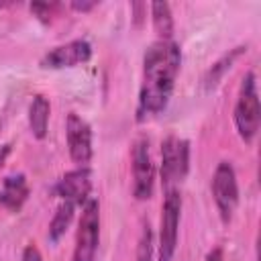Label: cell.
I'll return each instance as SVG.
<instances>
[{
    "instance_id": "44dd1931",
    "label": "cell",
    "mask_w": 261,
    "mask_h": 261,
    "mask_svg": "<svg viewBox=\"0 0 261 261\" xmlns=\"http://www.w3.org/2000/svg\"><path fill=\"white\" fill-rule=\"evenodd\" d=\"M10 153H12V145H10V143L0 145V169L4 167V163H6V159H8Z\"/></svg>"
},
{
    "instance_id": "9c48e42d",
    "label": "cell",
    "mask_w": 261,
    "mask_h": 261,
    "mask_svg": "<svg viewBox=\"0 0 261 261\" xmlns=\"http://www.w3.org/2000/svg\"><path fill=\"white\" fill-rule=\"evenodd\" d=\"M90 59H92V45L86 39H73L69 43L49 49L41 57L39 65L43 69H65V67L84 65Z\"/></svg>"
},
{
    "instance_id": "277c9868",
    "label": "cell",
    "mask_w": 261,
    "mask_h": 261,
    "mask_svg": "<svg viewBox=\"0 0 261 261\" xmlns=\"http://www.w3.org/2000/svg\"><path fill=\"white\" fill-rule=\"evenodd\" d=\"M100 241V204L98 200L90 198L82 206V218L75 234V249L71 261H96Z\"/></svg>"
},
{
    "instance_id": "4fadbf2b",
    "label": "cell",
    "mask_w": 261,
    "mask_h": 261,
    "mask_svg": "<svg viewBox=\"0 0 261 261\" xmlns=\"http://www.w3.org/2000/svg\"><path fill=\"white\" fill-rule=\"evenodd\" d=\"M247 51V47H234V49H230L228 53H224L208 71H206V75H204V88L206 90H212V88H216L218 86V82L224 77V73L232 67V63L243 55Z\"/></svg>"
},
{
    "instance_id": "5bb4252c",
    "label": "cell",
    "mask_w": 261,
    "mask_h": 261,
    "mask_svg": "<svg viewBox=\"0 0 261 261\" xmlns=\"http://www.w3.org/2000/svg\"><path fill=\"white\" fill-rule=\"evenodd\" d=\"M73 212H75V206L71 202H61L49 222V230H47V237H49V243H59L61 237L67 232L71 220H73Z\"/></svg>"
},
{
    "instance_id": "52a82bcc",
    "label": "cell",
    "mask_w": 261,
    "mask_h": 261,
    "mask_svg": "<svg viewBox=\"0 0 261 261\" xmlns=\"http://www.w3.org/2000/svg\"><path fill=\"white\" fill-rule=\"evenodd\" d=\"M130 169H133V196L137 200H149L155 190V165L151 159L147 137H139L133 143Z\"/></svg>"
},
{
    "instance_id": "3957f363",
    "label": "cell",
    "mask_w": 261,
    "mask_h": 261,
    "mask_svg": "<svg viewBox=\"0 0 261 261\" xmlns=\"http://www.w3.org/2000/svg\"><path fill=\"white\" fill-rule=\"evenodd\" d=\"M181 216V196L177 188L165 190L163 206H161V222H159V245H157V261H173L177 249V230Z\"/></svg>"
},
{
    "instance_id": "ba28073f",
    "label": "cell",
    "mask_w": 261,
    "mask_h": 261,
    "mask_svg": "<svg viewBox=\"0 0 261 261\" xmlns=\"http://www.w3.org/2000/svg\"><path fill=\"white\" fill-rule=\"evenodd\" d=\"M65 137H67V149L69 157L77 167H88L94 149H92V126L75 112L67 114L65 120Z\"/></svg>"
},
{
    "instance_id": "8992f818",
    "label": "cell",
    "mask_w": 261,
    "mask_h": 261,
    "mask_svg": "<svg viewBox=\"0 0 261 261\" xmlns=\"http://www.w3.org/2000/svg\"><path fill=\"white\" fill-rule=\"evenodd\" d=\"M212 198L218 208V214L224 224L232 220V214L239 204V184L234 167L228 161H220L212 173Z\"/></svg>"
},
{
    "instance_id": "e0dca14e",
    "label": "cell",
    "mask_w": 261,
    "mask_h": 261,
    "mask_svg": "<svg viewBox=\"0 0 261 261\" xmlns=\"http://www.w3.org/2000/svg\"><path fill=\"white\" fill-rule=\"evenodd\" d=\"M31 10L41 18V20H49L53 10H55V4H43V2H35L31 4Z\"/></svg>"
},
{
    "instance_id": "30bf717a",
    "label": "cell",
    "mask_w": 261,
    "mask_h": 261,
    "mask_svg": "<svg viewBox=\"0 0 261 261\" xmlns=\"http://www.w3.org/2000/svg\"><path fill=\"white\" fill-rule=\"evenodd\" d=\"M92 192V171L90 167H75L57 179L53 194L61 202H71L73 206H84Z\"/></svg>"
},
{
    "instance_id": "5b68a950",
    "label": "cell",
    "mask_w": 261,
    "mask_h": 261,
    "mask_svg": "<svg viewBox=\"0 0 261 261\" xmlns=\"http://www.w3.org/2000/svg\"><path fill=\"white\" fill-rule=\"evenodd\" d=\"M190 169V143L186 139L167 137L161 143V181L165 190L177 188Z\"/></svg>"
},
{
    "instance_id": "ac0fdd59",
    "label": "cell",
    "mask_w": 261,
    "mask_h": 261,
    "mask_svg": "<svg viewBox=\"0 0 261 261\" xmlns=\"http://www.w3.org/2000/svg\"><path fill=\"white\" fill-rule=\"evenodd\" d=\"M20 261H43L41 251L37 249V245H27V247H24V251H22Z\"/></svg>"
},
{
    "instance_id": "7402d4cb",
    "label": "cell",
    "mask_w": 261,
    "mask_h": 261,
    "mask_svg": "<svg viewBox=\"0 0 261 261\" xmlns=\"http://www.w3.org/2000/svg\"><path fill=\"white\" fill-rule=\"evenodd\" d=\"M96 6V2H71V8L73 10H80V12H88Z\"/></svg>"
},
{
    "instance_id": "7c38bea8",
    "label": "cell",
    "mask_w": 261,
    "mask_h": 261,
    "mask_svg": "<svg viewBox=\"0 0 261 261\" xmlns=\"http://www.w3.org/2000/svg\"><path fill=\"white\" fill-rule=\"evenodd\" d=\"M49 114H51V104L49 98L43 94L33 96L29 104V128L37 141H43L47 137L49 128Z\"/></svg>"
},
{
    "instance_id": "2e32d148",
    "label": "cell",
    "mask_w": 261,
    "mask_h": 261,
    "mask_svg": "<svg viewBox=\"0 0 261 261\" xmlns=\"http://www.w3.org/2000/svg\"><path fill=\"white\" fill-rule=\"evenodd\" d=\"M137 261H153V230L151 226H143V232L137 243Z\"/></svg>"
},
{
    "instance_id": "d6986e66",
    "label": "cell",
    "mask_w": 261,
    "mask_h": 261,
    "mask_svg": "<svg viewBox=\"0 0 261 261\" xmlns=\"http://www.w3.org/2000/svg\"><path fill=\"white\" fill-rule=\"evenodd\" d=\"M130 8L135 10V27H141V22H143V10H147V4L135 2V4H130Z\"/></svg>"
},
{
    "instance_id": "7a4b0ae2",
    "label": "cell",
    "mask_w": 261,
    "mask_h": 261,
    "mask_svg": "<svg viewBox=\"0 0 261 261\" xmlns=\"http://www.w3.org/2000/svg\"><path fill=\"white\" fill-rule=\"evenodd\" d=\"M261 124V104L257 92V77L253 71H247L239 86V96L234 104V126L239 137L245 143H253Z\"/></svg>"
},
{
    "instance_id": "8fae6325",
    "label": "cell",
    "mask_w": 261,
    "mask_h": 261,
    "mask_svg": "<svg viewBox=\"0 0 261 261\" xmlns=\"http://www.w3.org/2000/svg\"><path fill=\"white\" fill-rule=\"evenodd\" d=\"M31 188L27 181L24 173H14L2 179V188H0V204L10 210V212H18L24 202L29 200Z\"/></svg>"
},
{
    "instance_id": "9a60e30c",
    "label": "cell",
    "mask_w": 261,
    "mask_h": 261,
    "mask_svg": "<svg viewBox=\"0 0 261 261\" xmlns=\"http://www.w3.org/2000/svg\"><path fill=\"white\" fill-rule=\"evenodd\" d=\"M151 8V18H153V29L159 35L161 41H169L173 37V16L171 8L167 2H153L149 4Z\"/></svg>"
},
{
    "instance_id": "6da1fadb",
    "label": "cell",
    "mask_w": 261,
    "mask_h": 261,
    "mask_svg": "<svg viewBox=\"0 0 261 261\" xmlns=\"http://www.w3.org/2000/svg\"><path fill=\"white\" fill-rule=\"evenodd\" d=\"M181 65V49L169 39H157L143 55V82L137 102V122H145L161 114L173 94L175 80Z\"/></svg>"
},
{
    "instance_id": "ffe728a7",
    "label": "cell",
    "mask_w": 261,
    "mask_h": 261,
    "mask_svg": "<svg viewBox=\"0 0 261 261\" xmlns=\"http://www.w3.org/2000/svg\"><path fill=\"white\" fill-rule=\"evenodd\" d=\"M204 261H224V253H222V247H214Z\"/></svg>"
}]
</instances>
